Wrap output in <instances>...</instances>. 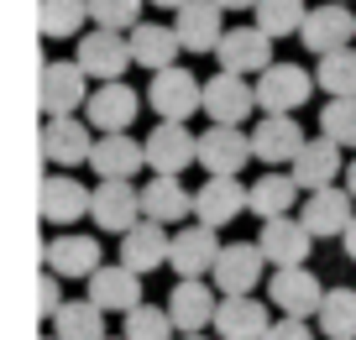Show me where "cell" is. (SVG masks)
<instances>
[{
	"label": "cell",
	"mask_w": 356,
	"mask_h": 340,
	"mask_svg": "<svg viewBox=\"0 0 356 340\" xmlns=\"http://www.w3.org/2000/svg\"><path fill=\"white\" fill-rule=\"evenodd\" d=\"M325 293H330V288H325L309 267H283V273L267 277V304L278 309V319H309V314L320 319Z\"/></svg>",
	"instance_id": "6da1fadb"
},
{
	"label": "cell",
	"mask_w": 356,
	"mask_h": 340,
	"mask_svg": "<svg viewBox=\"0 0 356 340\" xmlns=\"http://www.w3.org/2000/svg\"><path fill=\"white\" fill-rule=\"evenodd\" d=\"M147 105L157 110V121L184 126L194 110H204V84L189 68H163V74H152V84H147Z\"/></svg>",
	"instance_id": "7a4b0ae2"
},
{
	"label": "cell",
	"mask_w": 356,
	"mask_h": 340,
	"mask_svg": "<svg viewBox=\"0 0 356 340\" xmlns=\"http://www.w3.org/2000/svg\"><path fill=\"white\" fill-rule=\"evenodd\" d=\"M142 188L131 184V178H100L95 184V225L111 236H131L136 225H142Z\"/></svg>",
	"instance_id": "3957f363"
},
{
	"label": "cell",
	"mask_w": 356,
	"mask_h": 340,
	"mask_svg": "<svg viewBox=\"0 0 356 340\" xmlns=\"http://www.w3.org/2000/svg\"><path fill=\"white\" fill-rule=\"evenodd\" d=\"M215 63H220V74H236V79L257 74L262 79L278 58H273V37H267L262 26H231V32L220 37V47H215Z\"/></svg>",
	"instance_id": "277c9868"
},
{
	"label": "cell",
	"mask_w": 356,
	"mask_h": 340,
	"mask_svg": "<svg viewBox=\"0 0 356 340\" xmlns=\"http://www.w3.org/2000/svg\"><path fill=\"white\" fill-rule=\"evenodd\" d=\"M262 273H267V257H262L257 241H225L210 283L220 288V298H252L257 283H262Z\"/></svg>",
	"instance_id": "5b68a950"
},
{
	"label": "cell",
	"mask_w": 356,
	"mask_h": 340,
	"mask_svg": "<svg viewBox=\"0 0 356 340\" xmlns=\"http://www.w3.org/2000/svg\"><path fill=\"white\" fill-rule=\"evenodd\" d=\"M314 89V74L299 63H273L262 79H257V110L262 115H293V110L309 99Z\"/></svg>",
	"instance_id": "8992f818"
},
{
	"label": "cell",
	"mask_w": 356,
	"mask_h": 340,
	"mask_svg": "<svg viewBox=\"0 0 356 340\" xmlns=\"http://www.w3.org/2000/svg\"><path fill=\"white\" fill-rule=\"evenodd\" d=\"M200 163V136L189 126H173V121H157L147 131V168L157 178H178L184 168Z\"/></svg>",
	"instance_id": "52a82bcc"
},
{
	"label": "cell",
	"mask_w": 356,
	"mask_h": 340,
	"mask_svg": "<svg viewBox=\"0 0 356 340\" xmlns=\"http://www.w3.org/2000/svg\"><path fill=\"white\" fill-rule=\"evenodd\" d=\"M74 63L84 68L89 79H100V84H121V74L136 63V53H131V37H121V32H95L79 42V53H74Z\"/></svg>",
	"instance_id": "ba28073f"
},
{
	"label": "cell",
	"mask_w": 356,
	"mask_h": 340,
	"mask_svg": "<svg viewBox=\"0 0 356 340\" xmlns=\"http://www.w3.org/2000/svg\"><path fill=\"white\" fill-rule=\"evenodd\" d=\"M220 236L210 231V225H184V231H173V257H168V267L178 273V283H189V277H215V262H220Z\"/></svg>",
	"instance_id": "9c48e42d"
},
{
	"label": "cell",
	"mask_w": 356,
	"mask_h": 340,
	"mask_svg": "<svg viewBox=\"0 0 356 340\" xmlns=\"http://www.w3.org/2000/svg\"><path fill=\"white\" fill-rule=\"evenodd\" d=\"M299 42L309 47L314 58H330V53H341V47H351L356 42V11L351 6H335V0L314 6L304 32H299Z\"/></svg>",
	"instance_id": "30bf717a"
},
{
	"label": "cell",
	"mask_w": 356,
	"mask_h": 340,
	"mask_svg": "<svg viewBox=\"0 0 356 340\" xmlns=\"http://www.w3.org/2000/svg\"><path fill=\"white\" fill-rule=\"evenodd\" d=\"M89 74L68 58V63H47L42 68V110L47 121H63V115H74V110H89Z\"/></svg>",
	"instance_id": "8fae6325"
},
{
	"label": "cell",
	"mask_w": 356,
	"mask_h": 340,
	"mask_svg": "<svg viewBox=\"0 0 356 340\" xmlns=\"http://www.w3.org/2000/svg\"><path fill=\"white\" fill-rule=\"evenodd\" d=\"M89 131H95V126L79 121V115H63V121L42 126V157L53 163V173H68V168L95 157V142H100V136H89Z\"/></svg>",
	"instance_id": "7c38bea8"
},
{
	"label": "cell",
	"mask_w": 356,
	"mask_h": 340,
	"mask_svg": "<svg viewBox=\"0 0 356 340\" xmlns=\"http://www.w3.org/2000/svg\"><path fill=\"white\" fill-rule=\"evenodd\" d=\"M168 314H173L178 335H200V330L215 325V314H220V288H215L210 277H189V283H178L173 293H168Z\"/></svg>",
	"instance_id": "4fadbf2b"
},
{
	"label": "cell",
	"mask_w": 356,
	"mask_h": 340,
	"mask_svg": "<svg viewBox=\"0 0 356 340\" xmlns=\"http://www.w3.org/2000/svg\"><path fill=\"white\" fill-rule=\"evenodd\" d=\"M252 157H257L252 136H246L241 126H210V131L200 136V168L210 178H236Z\"/></svg>",
	"instance_id": "5bb4252c"
},
{
	"label": "cell",
	"mask_w": 356,
	"mask_h": 340,
	"mask_svg": "<svg viewBox=\"0 0 356 340\" xmlns=\"http://www.w3.org/2000/svg\"><path fill=\"white\" fill-rule=\"evenodd\" d=\"M304 147H309V136L299 131V121H293V115H262V121H257V131H252L257 163H267L273 173H278L283 163H299Z\"/></svg>",
	"instance_id": "9a60e30c"
},
{
	"label": "cell",
	"mask_w": 356,
	"mask_h": 340,
	"mask_svg": "<svg viewBox=\"0 0 356 340\" xmlns=\"http://www.w3.org/2000/svg\"><path fill=\"white\" fill-rule=\"evenodd\" d=\"M257 246H262V257L273 262V273H283V267H304L314 252V236L304 231V220H262V236H257Z\"/></svg>",
	"instance_id": "2e32d148"
},
{
	"label": "cell",
	"mask_w": 356,
	"mask_h": 340,
	"mask_svg": "<svg viewBox=\"0 0 356 340\" xmlns=\"http://www.w3.org/2000/svg\"><path fill=\"white\" fill-rule=\"evenodd\" d=\"M136 110H142V95H136L131 84H100L95 95H89L84 121L95 126L100 136H121V131H131Z\"/></svg>",
	"instance_id": "e0dca14e"
},
{
	"label": "cell",
	"mask_w": 356,
	"mask_h": 340,
	"mask_svg": "<svg viewBox=\"0 0 356 340\" xmlns=\"http://www.w3.org/2000/svg\"><path fill=\"white\" fill-rule=\"evenodd\" d=\"M241 209H252V188H241V178H204L200 194H194V220L210 231L231 225Z\"/></svg>",
	"instance_id": "ac0fdd59"
},
{
	"label": "cell",
	"mask_w": 356,
	"mask_h": 340,
	"mask_svg": "<svg viewBox=\"0 0 356 340\" xmlns=\"http://www.w3.org/2000/svg\"><path fill=\"white\" fill-rule=\"evenodd\" d=\"M89 304H100L105 314H131L142 309V273H131L126 262H105L100 273L89 277Z\"/></svg>",
	"instance_id": "d6986e66"
},
{
	"label": "cell",
	"mask_w": 356,
	"mask_h": 340,
	"mask_svg": "<svg viewBox=\"0 0 356 340\" xmlns=\"http://www.w3.org/2000/svg\"><path fill=\"white\" fill-rule=\"evenodd\" d=\"M257 105V84L252 79H236V74H215L204 84V115L210 126H241Z\"/></svg>",
	"instance_id": "ffe728a7"
},
{
	"label": "cell",
	"mask_w": 356,
	"mask_h": 340,
	"mask_svg": "<svg viewBox=\"0 0 356 340\" xmlns=\"http://www.w3.org/2000/svg\"><path fill=\"white\" fill-rule=\"evenodd\" d=\"M84 215H95V188H84V178L47 173L42 178V220L47 225H74Z\"/></svg>",
	"instance_id": "44dd1931"
},
{
	"label": "cell",
	"mask_w": 356,
	"mask_h": 340,
	"mask_svg": "<svg viewBox=\"0 0 356 340\" xmlns=\"http://www.w3.org/2000/svg\"><path fill=\"white\" fill-rule=\"evenodd\" d=\"M173 32H178V42H184V53H215L231 26H225V11L215 0H189V6L173 16Z\"/></svg>",
	"instance_id": "7402d4cb"
},
{
	"label": "cell",
	"mask_w": 356,
	"mask_h": 340,
	"mask_svg": "<svg viewBox=\"0 0 356 340\" xmlns=\"http://www.w3.org/2000/svg\"><path fill=\"white\" fill-rule=\"evenodd\" d=\"M42 262L53 267L58 277H95L105 267V252L95 236H79V231H63L42 246Z\"/></svg>",
	"instance_id": "603a6c76"
},
{
	"label": "cell",
	"mask_w": 356,
	"mask_h": 340,
	"mask_svg": "<svg viewBox=\"0 0 356 340\" xmlns=\"http://www.w3.org/2000/svg\"><path fill=\"white\" fill-rule=\"evenodd\" d=\"M356 199L346 194V188H325V194H309L304 199V209H299V220H304V231L320 241V236H346L351 231V220H356Z\"/></svg>",
	"instance_id": "cb8c5ba5"
},
{
	"label": "cell",
	"mask_w": 356,
	"mask_h": 340,
	"mask_svg": "<svg viewBox=\"0 0 356 340\" xmlns=\"http://www.w3.org/2000/svg\"><path fill=\"white\" fill-rule=\"evenodd\" d=\"M293 178H299L304 194H325V188H335V178H346L341 147H335L330 136H309V147H304L299 163H293Z\"/></svg>",
	"instance_id": "d4e9b609"
},
{
	"label": "cell",
	"mask_w": 356,
	"mask_h": 340,
	"mask_svg": "<svg viewBox=\"0 0 356 340\" xmlns=\"http://www.w3.org/2000/svg\"><path fill=\"white\" fill-rule=\"evenodd\" d=\"M273 314L257 298H220V314H215V335L220 340H267Z\"/></svg>",
	"instance_id": "484cf974"
},
{
	"label": "cell",
	"mask_w": 356,
	"mask_h": 340,
	"mask_svg": "<svg viewBox=\"0 0 356 340\" xmlns=\"http://www.w3.org/2000/svg\"><path fill=\"white\" fill-rule=\"evenodd\" d=\"M89 168L100 178H136L147 168V142H136V136H126V131L121 136H100Z\"/></svg>",
	"instance_id": "4316f807"
},
{
	"label": "cell",
	"mask_w": 356,
	"mask_h": 340,
	"mask_svg": "<svg viewBox=\"0 0 356 340\" xmlns=\"http://www.w3.org/2000/svg\"><path fill=\"white\" fill-rule=\"evenodd\" d=\"M168 257H173V236H168V225H157V220H142V225L121 241V262L131 267V273H152V267H163Z\"/></svg>",
	"instance_id": "83f0119b"
},
{
	"label": "cell",
	"mask_w": 356,
	"mask_h": 340,
	"mask_svg": "<svg viewBox=\"0 0 356 340\" xmlns=\"http://www.w3.org/2000/svg\"><path fill=\"white\" fill-rule=\"evenodd\" d=\"M142 215L157 220V225H173V220L194 215V194L178 178H147L142 184Z\"/></svg>",
	"instance_id": "f1b7e54d"
},
{
	"label": "cell",
	"mask_w": 356,
	"mask_h": 340,
	"mask_svg": "<svg viewBox=\"0 0 356 340\" xmlns=\"http://www.w3.org/2000/svg\"><path fill=\"white\" fill-rule=\"evenodd\" d=\"M131 53L142 68H152V74H163V68H178L173 58L184 53V42H178V32L168 22H142L131 32Z\"/></svg>",
	"instance_id": "f546056e"
},
{
	"label": "cell",
	"mask_w": 356,
	"mask_h": 340,
	"mask_svg": "<svg viewBox=\"0 0 356 340\" xmlns=\"http://www.w3.org/2000/svg\"><path fill=\"white\" fill-rule=\"evenodd\" d=\"M53 335L58 340H111L105 335V309L89 304V298H68L53 314Z\"/></svg>",
	"instance_id": "4dcf8cb0"
},
{
	"label": "cell",
	"mask_w": 356,
	"mask_h": 340,
	"mask_svg": "<svg viewBox=\"0 0 356 340\" xmlns=\"http://www.w3.org/2000/svg\"><path fill=\"white\" fill-rule=\"evenodd\" d=\"M293 199H299V178L293 173H262L252 184V215L283 220V215H293Z\"/></svg>",
	"instance_id": "1f68e13d"
},
{
	"label": "cell",
	"mask_w": 356,
	"mask_h": 340,
	"mask_svg": "<svg viewBox=\"0 0 356 340\" xmlns=\"http://www.w3.org/2000/svg\"><path fill=\"white\" fill-rule=\"evenodd\" d=\"M309 11H314V6H304V0H262V6H257V22H252V26H262V32L278 42V37L304 32Z\"/></svg>",
	"instance_id": "d6a6232c"
},
{
	"label": "cell",
	"mask_w": 356,
	"mask_h": 340,
	"mask_svg": "<svg viewBox=\"0 0 356 340\" xmlns=\"http://www.w3.org/2000/svg\"><path fill=\"white\" fill-rule=\"evenodd\" d=\"M314 84H320L330 99H356V47H341V53L320 58Z\"/></svg>",
	"instance_id": "836d02e7"
},
{
	"label": "cell",
	"mask_w": 356,
	"mask_h": 340,
	"mask_svg": "<svg viewBox=\"0 0 356 340\" xmlns=\"http://www.w3.org/2000/svg\"><path fill=\"white\" fill-rule=\"evenodd\" d=\"M320 335L325 340H356V288H330L325 293Z\"/></svg>",
	"instance_id": "e575fe53"
},
{
	"label": "cell",
	"mask_w": 356,
	"mask_h": 340,
	"mask_svg": "<svg viewBox=\"0 0 356 340\" xmlns=\"http://www.w3.org/2000/svg\"><path fill=\"white\" fill-rule=\"evenodd\" d=\"M142 6H147V0H89V22L100 26V32H121V37H131L136 26L147 22Z\"/></svg>",
	"instance_id": "d590c367"
},
{
	"label": "cell",
	"mask_w": 356,
	"mask_h": 340,
	"mask_svg": "<svg viewBox=\"0 0 356 340\" xmlns=\"http://www.w3.org/2000/svg\"><path fill=\"white\" fill-rule=\"evenodd\" d=\"M84 16H89V0H42V37H53V42L79 37Z\"/></svg>",
	"instance_id": "8d00e7d4"
},
{
	"label": "cell",
	"mask_w": 356,
	"mask_h": 340,
	"mask_svg": "<svg viewBox=\"0 0 356 340\" xmlns=\"http://www.w3.org/2000/svg\"><path fill=\"white\" fill-rule=\"evenodd\" d=\"M173 314H168V309H157V304H142V309H131V314H126V330L121 335L126 340H178L173 335Z\"/></svg>",
	"instance_id": "74e56055"
},
{
	"label": "cell",
	"mask_w": 356,
	"mask_h": 340,
	"mask_svg": "<svg viewBox=\"0 0 356 340\" xmlns=\"http://www.w3.org/2000/svg\"><path fill=\"white\" fill-rule=\"evenodd\" d=\"M320 136H330L335 147H356V99H330L320 110Z\"/></svg>",
	"instance_id": "f35d334b"
},
{
	"label": "cell",
	"mask_w": 356,
	"mask_h": 340,
	"mask_svg": "<svg viewBox=\"0 0 356 340\" xmlns=\"http://www.w3.org/2000/svg\"><path fill=\"white\" fill-rule=\"evenodd\" d=\"M63 304H68V298H63V288H58V273H42V277H37V314L53 319Z\"/></svg>",
	"instance_id": "ab89813d"
},
{
	"label": "cell",
	"mask_w": 356,
	"mask_h": 340,
	"mask_svg": "<svg viewBox=\"0 0 356 340\" xmlns=\"http://www.w3.org/2000/svg\"><path fill=\"white\" fill-rule=\"evenodd\" d=\"M267 340H314V330H309V319H273Z\"/></svg>",
	"instance_id": "60d3db41"
},
{
	"label": "cell",
	"mask_w": 356,
	"mask_h": 340,
	"mask_svg": "<svg viewBox=\"0 0 356 340\" xmlns=\"http://www.w3.org/2000/svg\"><path fill=\"white\" fill-rule=\"evenodd\" d=\"M215 6H220V11H252V16H257V6H262V0H215Z\"/></svg>",
	"instance_id": "b9f144b4"
},
{
	"label": "cell",
	"mask_w": 356,
	"mask_h": 340,
	"mask_svg": "<svg viewBox=\"0 0 356 340\" xmlns=\"http://www.w3.org/2000/svg\"><path fill=\"white\" fill-rule=\"evenodd\" d=\"M341 246H346V257H351V262H356V220H351V231L341 236Z\"/></svg>",
	"instance_id": "7bdbcfd3"
},
{
	"label": "cell",
	"mask_w": 356,
	"mask_h": 340,
	"mask_svg": "<svg viewBox=\"0 0 356 340\" xmlns=\"http://www.w3.org/2000/svg\"><path fill=\"white\" fill-rule=\"evenodd\" d=\"M346 194L356 199V157H351V163H346Z\"/></svg>",
	"instance_id": "ee69618b"
},
{
	"label": "cell",
	"mask_w": 356,
	"mask_h": 340,
	"mask_svg": "<svg viewBox=\"0 0 356 340\" xmlns=\"http://www.w3.org/2000/svg\"><path fill=\"white\" fill-rule=\"evenodd\" d=\"M147 6H163V11H184L189 0H147Z\"/></svg>",
	"instance_id": "f6af8a7d"
},
{
	"label": "cell",
	"mask_w": 356,
	"mask_h": 340,
	"mask_svg": "<svg viewBox=\"0 0 356 340\" xmlns=\"http://www.w3.org/2000/svg\"><path fill=\"white\" fill-rule=\"evenodd\" d=\"M178 340H204V335H178Z\"/></svg>",
	"instance_id": "bcb514c9"
},
{
	"label": "cell",
	"mask_w": 356,
	"mask_h": 340,
	"mask_svg": "<svg viewBox=\"0 0 356 340\" xmlns=\"http://www.w3.org/2000/svg\"><path fill=\"white\" fill-rule=\"evenodd\" d=\"M42 340H58V335H42Z\"/></svg>",
	"instance_id": "7dc6e473"
},
{
	"label": "cell",
	"mask_w": 356,
	"mask_h": 340,
	"mask_svg": "<svg viewBox=\"0 0 356 340\" xmlns=\"http://www.w3.org/2000/svg\"><path fill=\"white\" fill-rule=\"evenodd\" d=\"M335 6H346V0H335Z\"/></svg>",
	"instance_id": "c3c4849f"
},
{
	"label": "cell",
	"mask_w": 356,
	"mask_h": 340,
	"mask_svg": "<svg viewBox=\"0 0 356 340\" xmlns=\"http://www.w3.org/2000/svg\"><path fill=\"white\" fill-rule=\"evenodd\" d=\"M115 340H126V335H115Z\"/></svg>",
	"instance_id": "681fc988"
}]
</instances>
